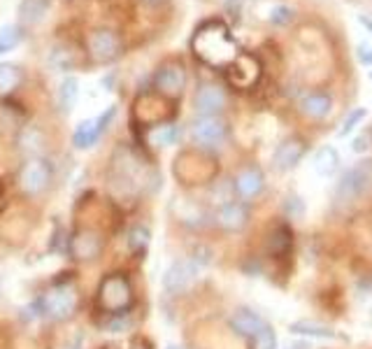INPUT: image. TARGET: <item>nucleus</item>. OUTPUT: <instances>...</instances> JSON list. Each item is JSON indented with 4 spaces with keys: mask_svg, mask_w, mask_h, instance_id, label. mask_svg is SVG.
Wrapping results in <instances>:
<instances>
[{
    "mask_svg": "<svg viewBox=\"0 0 372 349\" xmlns=\"http://www.w3.org/2000/svg\"><path fill=\"white\" fill-rule=\"evenodd\" d=\"M372 189V158H363V161L354 163L347 168L340 177L335 187V202L337 205H356L363 200Z\"/></svg>",
    "mask_w": 372,
    "mask_h": 349,
    "instance_id": "1",
    "label": "nucleus"
},
{
    "mask_svg": "<svg viewBox=\"0 0 372 349\" xmlns=\"http://www.w3.org/2000/svg\"><path fill=\"white\" fill-rule=\"evenodd\" d=\"M194 49L203 61L212 63V66H226L233 59L235 44L228 37V30L219 26V23H212L210 28L198 30L194 37Z\"/></svg>",
    "mask_w": 372,
    "mask_h": 349,
    "instance_id": "2",
    "label": "nucleus"
},
{
    "mask_svg": "<svg viewBox=\"0 0 372 349\" xmlns=\"http://www.w3.org/2000/svg\"><path fill=\"white\" fill-rule=\"evenodd\" d=\"M98 308L107 314H126L133 305V289L126 275L112 272L100 282L98 289Z\"/></svg>",
    "mask_w": 372,
    "mask_h": 349,
    "instance_id": "3",
    "label": "nucleus"
},
{
    "mask_svg": "<svg viewBox=\"0 0 372 349\" xmlns=\"http://www.w3.org/2000/svg\"><path fill=\"white\" fill-rule=\"evenodd\" d=\"M191 138L198 147L216 149L228 140V124L221 117H201L191 126Z\"/></svg>",
    "mask_w": 372,
    "mask_h": 349,
    "instance_id": "4",
    "label": "nucleus"
},
{
    "mask_svg": "<svg viewBox=\"0 0 372 349\" xmlns=\"http://www.w3.org/2000/svg\"><path fill=\"white\" fill-rule=\"evenodd\" d=\"M40 308L44 314L54 317V319H68V317H73L75 308H77L75 289L68 287V284L49 289L47 294L40 298Z\"/></svg>",
    "mask_w": 372,
    "mask_h": 349,
    "instance_id": "5",
    "label": "nucleus"
},
{
    "mask_svg": "<svg viewBox=\"0 0 372 349\" xmlns=\"http://www.w3.org/2000/svg\"><path fill=\"white\" fill-rule=\"evenodd\" d=\"M198 272H201V265H198L194 258H179L165 270L163 275V289L168 294H182L196 282Z\"/></svg>",
    "mask_w": 372,
    "mask_h": 349,
    "instance_id": "6",
    "label": "nucleus"
},
{
    "mask_svg": "<svg viewBox=\"0 0 372 349\" xmlns=\"http://www.w3.org/2000/svg\"><path fill=\"white\" fill-rule=\"evenodd\" d=\"M51 182V166L44 158H33L28 161L26 166L21 168V175H19V184L26 194L35 196V194H42L44 189L49 187Z\"/></svg>",
    "mask_w": 372,
    "mask_h": 349,
    "instance_id": "7",
    "label": "nucleus"
},
{
    "mask_svg": "<svg viewBox=\"0 0 372 349\" xmlns=\"http://www.w3.org/2000/svg\"><path fill=\"white\" fill-rule=\"evenodd\" d=\"M266 189V175L259 166H245L233 180V191L242 202L256 200Z\"/></svg>",
    "mask_w": 372,
    "mask_h": 349,
    "instance_id": "8",
    "label": "nucleus"
},
{
    "mask_svg": "<svg viewBox=\"0 0 372 349\" xmlns=\"http://www.w3.org/2000/svg\"><path fill=\"white\" fill-rule=\"evenodd\" d=\"M154 86L163 93V96L175 98L184 91L186 86V70L182 63H165L154 75Z\"/></svg>",
    "mask_w": 372,
    "mask_h": 349,
    "instance_id": "9",
    "label": "nucleus"
},
{
    "mask_svg": "<svg viewBox=\"0 0 372 349\" xmlns=\"http://www.w3.org/2000/svg\"><path fill=\"white\" fill-rule=\"evenodd\" d=\"M305 151H307V144L303 138H298V135L286 138L284 142L277 144V149H275L272 166L277 168L279 173H288V170H293L300 161H303Z\"/></svg>",
    "mask_w": 372,
    "mask_h": 349,
    "instance_id": "10",
    "label": "nucleus"
},
{
    "mask_svg": "<svg viewBox=\"0 0 372 349\" xmlns=\"http://www.w3.org/2000/svg\"><path fill=\"white\" fill-rule=\"evenodd\" d=\"M214 221L221 231L226 233H240L249 224V207L242 200H230L226 205H219L214 214Z\"/></svg>",
    "mask_w": 372,
    "mask_h": 349,
    "instance_id": "11",
    "label": "nucleus"
},
{
    "mask_svg": "<svg viewBox=\"0 0 372 349\" xmlns=\"http://www.w3.org/2000/svg\"><path fill=\"white\" fill-rule=\"evenodd\" d=\"M89 52L98 63H112L121 54V42L114 30H95V33L89 37Z\"/></svg>",
    "mask_w": 372,
    "mask_h": 349,
    "instance_id": "12",
    "label": "nucleus"
},
{
    "mask_svg": "<svg viewBox=\"0 0 372 349\" xmlns=\"http://www.w3.org/2000/svg\"><path fill=\"white\" fill-rule=\"evenodd\" d=\"M194 105L201 117H219L226 107V91L216 84H205L198 88Z\"/></svg>",
    "mask_w": 372,
    "mask_h": 349,
    "instance_id": "13",
    "label": "nucleus"
},
{
    "mask_svg": "<svg viewBox=\"0 0 372 349\" xmlns=\"http://www.w3.org/2000/svg\"><path fill=\"white\" fill-rule=\"evenodd\" d=\"M230 328L237 333V335H242V338H247V340H252L256 333L261 331L263 326H266V319L259 314V312H254V310H249V308H240V310H235L233 314H230Z\"/></svg>",
    "mask_w": 372,
    "mask_h": 349,
    "instance_id": "14",
    "label": "nucleus"
},
{
    "mask_svg": "<svg viewBox=\"0 0 372 349\" xmlns=\"http://www.w3.org/2000/svg\"><path fill=\"white\" fill-rule=\"evenodd\" d=\"M333 110V96L326 91H312L300 100V112L307 119H326Z\"/></svg>",
    "mask_w": 372,
    "mask_h": 349,
    "instance_id": "15",
    "label": "nucleus"
},
{
    "mask_svg": "<svg viewBox=\"0 0 372 349\" xmlns=\"http://www.w3.org/2000/svg\"><path fill=\"white\" fill-rule=\"evenodd\" d=\"M49 0H21L19 5V21L24 26H37L49 12Z\"/></svg>",
    "mask_w": 372,
    "mask_h": 349,
    "instance_id": "16",
    "label": "nucleus"
},
{
    "mask_svg": "<svg viewBox=\"0 0 372 349\" xmlns=\"http://www.w3.org/2000/svg\"><path fill=\"white\" fill-rule=\"evenodd\" d=\"M288 331L296 335H305V338H322V340L337 338V333L333 331L331 326H324V323H317V321H307V319H298L288 323Z\"/></svg>",
    "mask_w": 372,
    "mask_h": 349,
    "instance_id": "17",
    "label": "nucleus"
},
{
    "mask_svg": "<svg viewBox=\"0 0 372 349\" xmlns=\"http://www.w3.org/2000/svg\"><path fill=\"white\" fill-rule=\"evenodd\" d=\"M340 154L335 147H331V144H326L317 151V156H314V170H317V175L322 177H333L337 173L340 168Z\"/></svg>",
    "mask_w": 372,
    "mask_h": 349,
    "instance_id": "18",
    "label": "nucleus"
},
{
    "mask_svg": "<svg viewBox=\"0 0 372 349\" xmlns=\"http://www.w3.org/2000/svg\"><path fill=\"white\" fill-rule=\"evenodd\" d=\"M100 252V236H95L91 231L80 233L73 240V254L77 258H93Z\"/></svg>",
    "mask_w": 372,
    "mask_h": 349,
    "instance_id": "19",
    "label": "nucleus"
},
{
    "mask_svg": "<svg viewBox=\"0 0 372 349\" xmlns=\"http://www.w3.org/2000/svg\"><path fill=\"white\" fill-rule=\"evenodd\" d=\"M291 245H293L291 228H288L286 224H279L270 233V243H268V249H270V254H275V256H286L288 249H291Z\"/></svg>",
    "mask_w": 372,
    "mask_h": 349,
    "instance_id": "20",
    "label": "nucleus"
},
{
    "mask_svg": "<svg viewBox=\"0 0 372 349\" xmlns=\"http://www.w3.org/2000/svg\"><path fill=\"white\" fill-rule=\"evenodd\" d=\"M24 40V30L17 23H10V26L0 28V56L12 52L15 47H19V42Z\"/></svg>",
    "mask_w": 372,
    "mask_h": 349,
    "instance_id": "21",
    "label": "nucleus"
},
{
    "mask_svg": "<svg viewBox=\"0 0 372 349\" xmlns=\"http://www.w3.org/2000/svg\"><path fill=\"white\" fill-rule=\"evenodd\" d=\"M98 138H100V133H98V129H95V122H82L80 126H77L73 142H75V147L86 149V147H91Z\"/></svg>",
    "mask_w": 372,
    "mask_h": 349,
    "instance_id": "22",
    "label": "nucleus"
},
{
    "mask_svg": "<svg viewBox=\"0 0 372 349\" xmlns=\"http://www.w3.org/2000/svg\"><path fill=\"white\" fill-rule=\"evenodd\" d=\"M21 84V73H19L17 66H0V93H10Z\"/></svg>",
    "mask_w": 372,
    "mask_h": 349,
    "instance_id": "23",
    "label": "nucleus"
},
{
    "mask_svg": "<svg viewBox=\"0 0 372 349\" xmlns=\"http://www.w3.org/2000/svg\"><path fill=\"white\" fill-rule=\"evenodd\" d=\"M149 228L147 226H133L131 233H128V247H131L133 254H145L147 247H149Z\"/></svg>",
    "mask_w": 372,
    "mask_h": 349,
    "instance_id": "24",
    "label": "nucleus"
},
{
    "mask_svg": "<svg viewBox=\"0 0 372 349\" xmlns=\"http://www.w3.org/2000/svg\"><path fill=\"white\" fill-rule=\"evenodd\" d=\"M77 93H80V84H77L75 77H66V79L61 82V86H59V105L66 112L70 110V107H73Z\"/></svg>",
    "mask_w": 372,
    "mask_h": 349,
    "instance_id": "25",
    "label": "nucleus"
},
{
    "mask_svg": "<svg viewBox=\"0 0 372 349\" xmlns=\"http://www.w3.org/2000/svg\"><path fill=\"white\" fill-rule=\"evenodd\" d=\"M249 345H252V349H277V333H275L270 323H266V326L249 340Z\"/></svg>",
    "mask_w": 372,
    "mask_h": 349,
    "instance_id": "26",
    "label": "nucleus"
},
{
    "mask_svg": "<svg viewBox=\"0 0 372 349\" xmlns=\"http://www.w3.org/2000/svg\"><path fill=\"white\" fill-rule=\"evenodd\" d=\"M293 19H296V12H293V8H288V5H275V8L268 12V21L275 23V26H286Z\"/></svg>",
    "mask_w": 372,
    "mask_h": 349,
    "instance_id": "27",
    "label": "nucleus"
},
{
    "mask_svg": "<svg viewBox=\"0 0 372 349\" xmlns=\"http://www.w3.org/2000/svg\"><path fill=\"white\" fill-rule=\"evenodd\" d=\"M365 117H368V110H365V107H354V110H349L342 122V129H340V135L344 138V135H349V133H354L356 126L361 124Z\"/></svg>",
    "mask_w": 372,
    "mask_h": 349,
    "instance_id": "28",
    "label": "nucleus"
},
{
    "mask_svg": "<svg viewBox=\"0 0 372 349\" xmlns=\"http://www.w3.org/2000/svg\"><path fill=\"white\" fill-rule=\"evenodd\" d=\"M284 214H286V219H300L305 214V202L300 196L296 194H291V196H286V200H284Z\"/></svg>",
    "mask_w": 372,
    "mask_h": 349,
    "instance_id": "29",
    "label": "nucleus"
},
{
    "mask_svg": "<svg viewBox=\"0 0 372 349\" xmlns=\"http://www.w3.org/2000/svg\"><path fill=\"white\" fill-rule=\"evenodd\" d=\"M154 140H156V144H161V147H168L177 140V126H161L156 133H154Z\"/></svg>",
    "mask_w": 372,
    "mask_h": 349,
    "instance_id": "30",
    "label": "nucleus"
},
{
    "mask_svg": "<svg viewBox=\"0 0 372 349\" xmlns=\"http://www.w3.org/2000/svg\"><path fill=\"white\" fill-rule=\"evenodd\" d=\"M128 326H131V319H128V312H126V314H112V319L105 323V328H107V331H112V333H121V331H126Z\"/></svg>",
    "mask_w": 372,
    "mask_h": 349,
    "instance_id": "31",
    "label": "nucleus"
},
{
    "mask_svg": "<svg viewBox=\"0 0 372 349\" xmlns=\"http://www.w3.org/2000/svg\"><path fill=\"white\" fill-rule=\"evenodd\" d=\"M356 56H358V61L363 63V66H372V47H358L356 49Z\"/></svg>",
    "mask_w": 372,
    "mask_h": 349,
    "instance_id": "32",
    "label": "nucleus"
},
{
    "mask_svg": "<svg viewBox=\"0 0 372 349\" xmlns=\"http://www.w3.org/2000/svg\"><path fill=\"white\" fill-rule=\"evenodd\" d=\"M368 147H370V144H368V135H358L354 140V151H365Z\"/></svg>",
    "mask_w": 372,
    "mask_h": 349,
    "instance_id": "33",
    "label": "nucleus"
},
{
    "mask_svg": "<svg viewBox=\"0 0 372 349\" xmlns=\"http://www.w3.org/2000/svg\"><path fill=\"white\" fill-rule=\"evenodd\" d=\"M140 3H145L147 8H161L165 0H140Z\"/></svg>",
    "mask_w": 372,
    "mask_h": 349,
    "instance_id": "34",
    "label": "nucleus"
},
{
    "mask_svg": "<svg viewBox=\"0 0 372 349\" xmlns=\"http://www.w3.org/2000/svg\"><path fill=\"white\" fill-rule=\"evenodd\" d=\"M358 21H361V23H363V26H365V28H368V30H370V33H372V19H365V17H361V19H358Z\"/></svg>",
    "mask_w": 372,
    "mask_h": 349,
    "instance_id": "35",
    "label": "nucleus"
},
{
    "mask_svg": "<svg viewBox=\"0 0 372 349\" xmlns=\"http://www.w3.org/2000/svg\"><path fill=\"white\" fill-rule=\"evenodd\" d=\"M168 349H177V347H168Z\"/></svg>",
    "mask_w": 372,
    "mask_h": 349,
    "instance_id": "36",
    "label": "nucleus"
},
{
    "mask_svg": "<svg viewBox=\"0 0 372 349\" xmlns=\"http://www.w3.org/2000/svg\"><path fill=\"white\" fill-rule=\"evenodd\" d=\"M370 79H372V73H370Z\"/></svg>",
    "mask_w": 372,
    "mask_h": 349,
    "instance_id": "37",
    "label": "nucleus"
}]
</instances>
